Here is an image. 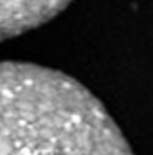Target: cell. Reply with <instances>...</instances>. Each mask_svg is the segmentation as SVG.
<instances>
[{"instance_id":"6da1fadb","label":"cell","mask_w":153,"mask_h":155,"mask_svg":"<svg viewBox=\"0 0 153 155\" xmlns=\"http://www.w3.org/2000/svg\"><path fill=\"white\" fill-rule=\"evenodd\" d=\"M0 155H133L105 107L77 81L0 63Z\"/></svg>"},{"instance_id":"7a4b0ae2","label":"cell","mask_w":153,"mask_h":155,"mask_svg":"<svg viewBox=\"0 0 153 155\" xmlns=\"http://www.w3.org/2000/svg\"><path fill=\"white\" fill-rule=\"evenodd\" d=\"M72 0H0V40L31 31L54 18Z\"/></svg>"}]
</instances>
